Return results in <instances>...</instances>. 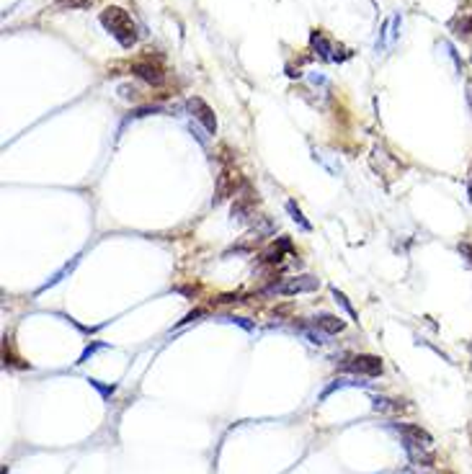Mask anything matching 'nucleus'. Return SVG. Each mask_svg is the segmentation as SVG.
Masks as SVG:
<instances>
[{"label": "nucleus", "instance_id": "nucleus-20", "mask_svg": "<svg viewBox=\"0 0 472 474\" xmlns=\"http://www.w3.org/2000/svg\"><path fill=\"white\" fill-rule=\"evenodd\" d=\"M470 356H472V340H470Z\"/></svg>", "mask_w": 472, "mask_h": 474}, {"label": "nucleus", "instance_id": "nucleus-4", "mask_svg": "<svg viewBox=\"0 0 472 474\" xmlns=\"http://www.w3.org/2000/svg\"><path fill=\"white\" fill-rule=\"evenodd\" d=\"M341 371L359 374V376H380L382 374V359L380 356H369V353H357V356L343 359Z\"/></svg>", "mask_w": 472, "mask_h": 474}, {"label": "nucleus", "instance_id": "nucleus-2", "mask_svg": "<svg viewBox=\"0 0 472 474\" xmlns=\"http://www.w3.org/2000/svg\"><path fill=\"white\" fill-rule=\"evenodd\" d=\"M101 24H103V29H106L124 50H132L134 44H137V26H134L132 16H129L124 8L108 6V8L101 13Z\"/></svg>", "mask_w": 472, "mask_h": 474}, {"label": "nucleus", "instance_id": "nucleus-1", "mask_svg": "<svg viewBox=\"0 0 472 474\" xmlns=\"http://www.w3.org/2000/svg\"><path fill=\"white\" fill-rule=\"evenodd\" d=\"M392 428L403 438V449H406L410 464L415 466H434L436 454H434V438H431L421 425L410 423H392Z\"/></svg>", "mask_w": 472, "mask_h": 474}, {"label": "nucleus", "instance_id": "nucleus-10", "mask_svg": "<svg viewBox=\"0 0 472 474\" xmlns=\"http://www.w3.org/2000/svg\"><path fill=\"white\" fill-rule=\"evenodd\" d=\"M374 410L377 412H398L403 410V400H389V397H374Z\"/></svg>", "mask_w": 472, "mask_h": 474}, {"label": "nucleus", "instance_id": "nucleus-17", "mask_svg": "<svg viewBox=\"0 0 472 474\" xmlns=\"http://www.w3.org/2000/svg\"><path fill=\"white\" fill-rule=\"evenodd\" d=\"M99 348H101V343L88 345V348H85V351H83V356H80V359L75 361V364H85V361H88V356H93V351H99Z\"/></svg>", "mask_w": 472, "mask_h": 474}, {"label": "nucleus", "instance_id": "nucleus-9", "mask_svg": "<svg viewBox=\"0 0 472 474\" xmlns=\"http://www.w3.org/2000/svg\"><path fill=\"white\" fill-rule=\"evenodd\" d=\"M313 325L317 327V330H323L325 336H336V333H341V330L346 327V322L341 317H336V315H317V317L313 319Z\"/></svg>", "mask_w": 472, "mask_h": 474}, {"label": "nucleus", "instance_id": "nucleus-12", "mask_svg": "<svg viewBox=\"0 0 472 474\" xmlns=\"http://www.w3.org/2000/svg\"><path fill=\"white\" fill-rule=\"evenodd\" d=\"M299 330H302V336L307 338V340H310V343H315V345H323L325 343V333L323 330H317V327H299Z\"/></svg>", "mask_w": 472, "mask_h": 474}, {"label": "nucleus", "instance_id": "nucleus-15", "mask_svg": "<svg viewBox=\"0 0 472 474\" xmlns=\"http://www.w3.org/2000/svg\"><path fill=\"white\" fill-rule=\"evenodd\" d=\"M93 0H57L59 8H91Z\"/></svg>", "mask_w": 472, "mask_h": 474}, {"label": "nucleus", "instance_id": "nucleus-8", "mask_svg": "<svg viewBox=\"0 0 472 474\" xmlns=\"http://www.w3.org/2000/svg\"><path fill=\"white\" fill-rule=\"evenodd\" d=\"M284 253H292V243L287 240V237H279V243H273V245L269 247L264 255H261V261L276 266V263L284 261Z\"/></svg>", "mask_w": 472, "mask_h": 474}, {"label": "nucleus", "instance_id": "nucleus-11", "mask_svg": "<svg viewBox=\"0 0 472 474\" xmlns=\"http://www.w3.org/2000/svg\"><path fill=\"white\" fill-rule=\"evenodd\" d=\"M287 212L292 214V220L297 222V224L305 229V232H310V229H313V224H310V222L302 217V212H299V206H297V201H294V199H289V201H287Z\"/></svg>", "mask_w": 472, "mask_h": 474}, {"label": "nucleus", "instance_id": "nucleus-16", "mask_svg": "<svg viewBox=\"0 0 472 474\" xmlns=\"http://www.w3.org/2000/svg\"><path fill=\"white\" fill-rule=\"evenodd\" d=\"M457 250L462 253V258H467V261L472 263V243H467V240H464V243H459V245H457Z\"/></svg>", "mask_w": 472, "mask_h": 474}, {"label": "nucleus", "instance_id": "nucleus-6", "mask_svg": "<svg viewBox=\"0 0 472 474\" xmlns=\"http://www.w3.org/2000/svg\"><path fill=\"white\" fill-rule=\"evenodd\" d=\"M186 108H189V114L194 116L196 122H201V127H204L209 134H217V116L207 101L199 99V96H191V99L186 101Z\"/></svg>", "mask_w": 472, "mask_h": 474}, {"label": "nucleus", "instance_id": "nucleus-5", "mask_svg": "<svg viewBox=\"0 0 472 474\" xmlns=\"http://www.w3.org/2000/svg\"><path fill=\"white\" fill-rule=\"evenodd\" d=\"M317 289H320V281L315 276H294L282 281V284H273L269 292H271V294H282V296H294V294H310V292H317Z\"/></svg>", "mask_w": 472, "mask_h": 474}, {"label": "nucleus", "instance_id": "nucleus-19", "mask_svg": "<svg viewBox=\"0 0 472 474\" xmlns=\"http://www.w3.org/2000/svg\"><path fill=\"white\" fill-rule=\"evenodd\" d=\"M470 175H472V168H470ZM467 194H470V199H472V178H470V183H467Z\"/></svg>", "mask_w": 472, "mask_h": 474}, {"label": "nucleus", "instance_id": "nucleus-7", "mask_svg": "<svg viewBox=\"0 0 472 474\" xmlns=\"http://www.w3.org/2000/svg\"><path fill=\"white\" fill-rule=\"evenodd\" d=\"M310 44H313L315 50H317V55H320V57H323V59H331V62H338V57L333 55V50H336V47H333V41L328 39V36H325L323 31H317V29H315V31L310 34Z\"/></svg>", "mask_w": 472, "mask_h": 474}, {"label": "nucleus", "instance_id": "nucleus-18", "mask_svg": "<svg viewBox=\"0 0 472 474\" xmlns=\"http://www.w3.org/2000/svg\"><path fill=\"white\" fill-rule=\"evenodd\" d=\"M467 101H470V106H472V82H467Z\"/></svg>", "mask_w": 472, "mask_h": 474}, {"label": "nucleus", "instance_id": "nucleus-13", "mask_svg": "<svg viewBox=\"0 0 472 474\" xmlns=\"http://www.w3.org/2000/svg\"><path fill=\"white\" fill-rule=\"evenodd\" d=\"M88 385H91L93 389H99L103 400H111V394L116 392V385H101L99 379H88Z\"/></svg>", "mask_w": 472, "mask_h": 474}, {"label": "nucleus", "instance_id": "nucleus-14", "mask_svg": "<svg viewBox=\"0 0 472 474\" xmlns=\"http://www.w3.org/2000/svg\"><path fill=\"white\" fill-rule=\"evenodd\" d=\"M331 292H333V296H336V302H338L341 307H343V310L348 312V317H351V319H359V317H357V312H354V307H351V304H348V299H346V296L341 294V292H338V289H336V287H333Z\"/></svg>", "mask_w": 472, "mask_h": 474}, {"label": "nucleus", "instance_id": "nucleus-3", "mask_svg": "<svg viewBox=\"0 0 472 474\" xmlns=\"http://www.w3.org/2000/svg\"><path fill=\"white\" fill-rule=\"evenodd\" d=\"M132 75H137L140 80L150 82V85H163L166 82V65L160 57H152V55H142L129 65Z\"/></svg>", "mask_w": 472, "mask_h": 474}]
</instances>
